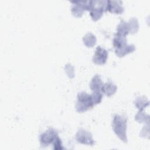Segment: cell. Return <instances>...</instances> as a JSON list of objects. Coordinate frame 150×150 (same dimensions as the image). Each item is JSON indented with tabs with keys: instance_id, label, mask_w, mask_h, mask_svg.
<instances>
[{
	"instance_id": "1",
	"label": "cell",
	"mask_w": 150,
	"mask_h": 150,
	"mask_svg": "<svg viewBox=\"0 0 150 150\" xmlns=\"http://www.w3.org/2000/svg\"><path fill=\"white\" fill-rule=\"evenodd\" d=\"M127 118L120 115H115L114 117L112 127L114 132L117 136L123 142H127V137L126 134L127 130Z\"/></svg>"
},
{
	"instance_id": "2",
	"label": "cell",
	"mask_w": 150,
	"mask_h": 150,
	"mask_svg": "<svg viewBox=\"0 0 150 150\" xmlns=\"http://www.w3.org/2000/svg\"><path fill=\"white\" fill-rule=\"evenodd\" d=\"M107 1H90L88 11L94 21L98 20L103 12L107 11Z\"/></svg>"
},
{
	"instance_id": "3",
	"label": "cell",
	"mask_w": 150,
	"mask_h": 150,
	"mask_svg": "<svg viewBox=\"0 0 150 150\" xmlns=\"http://www.w3.org/2000/svg\"><path fill=\"white\" fill-rule=\"evenodd\" d=\"M77 100L76 104V111L79 112H84L91 108L94 105L93 103L91 95L82 91L79 93L77 97Z\"/></svg>"
},
{
	"instance_id": "4",
	"label": "cell",
	"mask_w": 150,
	"mask_h": 150,
	"mask_svg": "<svg viewBox=\"0 0 150 150\" xmlns=\"http://www.w3.org/2000/svg\"><path fill=\"white\" fill-rule=\"evenodd\" d=\"M57 137V132L54 129L50 128L40 135V145L42 146H47L50 144H53Z\"/></svg>"
},
{
	"instance_id": "5",
	"label": "cell",
	"mask_w": 150,
	"mask_h": 150,
	"mask_svg": "<svg viewBox=\"0 0 150 150\" xmlns=\"http://www.w3.org/2000/svg\"><path fill=\"white\" fill-rule=\"evenodd\" d=\"M71 2L73 3V5L71 6V13L75 16L80 17L82 15L84 11H88L89 1H71Z\"/></svg>"
},
{
	"instance_id": "6",
	"label": "cell",
	"mask_w": 150,
	"mask_h": 150,
	"mask_svg": "<svg viewBox=\"0 0 150 150\" xmlns=\"http://www.w3.org/2000/svg\"><path fill=\"white\" fill-rule=\"evenodd\" d=\"M76 139L78 142L83 144L93 145L95 143L91 134L84 129L78 131L76 135Z\"/></svg>"
},
{
	"instance_id": "7",
	"label": "cell",
	"mask_w": 150,
	"mask_h": 150,
	"mask_svg": "<svg viewBox=\"0 0 150 150\" xmlns=\"http://www.w3.org/2000/svg\"><path fill=\"white\" fill-rule=\"evenodd\" d=\"M108 57V52L101 46H97L93 57V62L97 64H104Z\"/></svg>"
},
{
	"instance_id": "8",
	"label": "cell",
	"mask_w": 150,
	"mask_h": 150,
	"mask_svg": "<svg viewBox=\"0 0 150 150\" xmlns=\"http://www.w3.org/2000/svg\"><path fill=\"white\" fill-rule=\"evenodd\" d=\"M122 2L121 1H107V11L116 14L122 13L124 9L122 5Z\"/></svg>"
},
{
	"instance_id": "9",
	"label": "cell",
	"mask_w": 150,
	"mask_h": 150,
	"mask_svg": "<svg viewBox=\"0 0 150 150\" xmlns=\"http://www.w3.org/2000/svg\"><path fill=\"white\" fill-rule=\"evenodd\" d=\"M103 86V83L101 79L100 75L96 74L94 76L90 84V88L93 91H100Z\"/></svg>"
},
{
	"instance_id": "10",
	"label": "cell",
	"mask_w": 150,
	"mask_h": 150,
	"mask_svg": "<svg viewBox=\"0 0 150 150\" xmlns=\"http://www.w3.org/2000/svg\"><path fill=\"white\" fill-rule=\"evenodd\" d=\"M117 87L112 82L108 81L103 84L101 88V91L107 96L110 97L113 95L117 91Z\"/></svg>"
},
{
	"instance_id": "11",
	"label": "cell",
	"mask_w": 150,
	"mask_h": 150,
	"mask_svg": "<svg viewBox=\"0 0 150 150\" xmlns=\"http://www.w3.org/2000/svg\"><path fill=\"white\" fill-rule=\"evenodd\" d=\"M135 49V46L134 45H126L120 49H115V53L117 56L121 57L129 53L133 52Z\"/></svg>"
},
{
	"instance_id": "12",
	"label": "cell",
	"mask_w": 150,
	"mask_h": 150,
	"mask_svg": "<svg viewBox=\"0 0 150 150\" xmlns=\"http://www.w3.org/2000/svg\"><path fill=\"white\" fill-rule=\"evenodd\" d=\"M127 40L125 36H123L118 34H115L113 39V46L115 49H118L127 45Z\"/></svg>"
},
{
	"instance_id": "13",
	"label": "cell",
	"mask_w": 150,
	"mask_h": 150,
	"mask_svg": "<svg viewBox=\"0 0 150 150\" xmlns=\"http://www.w3.org/2000/svg\"><path fill=\"white\" fill-rule=\"evenodd\" d=\"M129 33V29L128 24L127 22H125L123 20H121L119 25L117 28V33L116 34L126 36Z\"/></svg>"
},
{
	"instance_id": "14",
	"label": "cell",
	"mask_w": 150,
	"mask_h": 150,
	"mask_svg": "<svg viewBox=\"0 0 150 150\" xmlns=\"http://www.w3.org/2000/svg\"><path fill=\"white\" fill-rule=\"evenodd\" d=\"M83 40L86 46H87L88 47H91L96 44V38L93 34L91 33H88L83 37Z\"/></svg>"
},
{
	"instance_id": "15",
	"label": "cell",
	"mask_w": 150,
	"mask_h": 150,
	"mask_svg": "<svg viewBox=\"0 0 150 150\" xmlns=\"http://www.w3.org/2000/svg\"><path fill=\"white\" fill-rule=\"evenodd\" d=\"M134 103L135 106L139 110V111H142L144 108L149 105V101L146 99V97L142 96L138 97L135 100Z\"/></svg>"
},
{
	"instance_id": "16",
	"label": "cell",
	"mask_w": 150,
	"mask_h": 150,
	"mask_svg": "<svg viewBox=\"0 0 150 150\" xmlns=\"http://www.w3.org/2000/svg\"><path fill=\"white\" fill-rule=\"evenodd\" d=\"M129 29V33L134 34L136 33L139 28V24L138 22L137 18H131L129 21L128 22Z\"/></svg>"
},
{
	"instance_id": "17",
	"label": "cell",
	"mask_w": 150,
	"mask_h": 150,
	"mask_svg": "<svg viewBox=\"0 0 150 150\" xmlns=\"http://www.w3.org/2000/svg\"><path fill=\"white\" fill-rule=\"evenodd\" d=\"M135 119L139 122H149V115L144 113L142 111H139L137 113Z\"/></svg>"
},
{
	"instance_id": "18",
	"label": "cell",
	"mask_w": 150,
	"mask_h": 150,
	"mask_svg": "<svg viewBox=\"0 0 150 150\" xmlns=\"http://www.w3.org/2000/svg\"><path fill=\"white\" fill-rule=\"evenodd\" d=\"M91 97L94 105H96L101 102L103 95L100 91H94L92 94H91Z\"/></svg>"
},
{
	"instance_id": "19",
	"label": "cell",
	"mask_w": 150,
	"mask_h": 150,
	"mask_svg": "<svg viewBox=\"0 0 150 150\" xmlns=\"http://www.w3.org/2000/svg\"><path fill=\"white\" fill-rule=\"evenodd\" d=\"M53 149L55 150H61L64 149L62 140L59 137H57V139L54 141V142L53 143Z\"/></svg>"
}]
</instances>
